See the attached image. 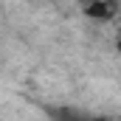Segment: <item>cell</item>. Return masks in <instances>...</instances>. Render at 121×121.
I'll list each match as a JSON object with an SVG mask.
<instances>
[{
    "instance_id": "6da1fadb",
    "label": "cell",
    "mask_w": 121,
    "mask_h": 121,
    "mask_svg": "<svg viewBox=\"0 0 121 121\" xmlns=\"http://www.w3.org/2000/svg\"><path fill=\"white\" fill-rule=\"evenodd\" d=\"M116 14H118V6L110 3V0H93V3L85 6V17L99 20V23H107V20H113Z\"/></svg>"
},
{
    "instance_id": "7a4b0ae2",
    "label": "cell",
    "mask_w": 121,
    "mask_h": 121,
    "mask_svg": "<svg viewBox=\"0 0 121 121\" xmlns=\"http://www.w3.org/2000/svg\"><path fill=\"white\" fill-rule=\"evenodd\" d=\"M54 121H90L87 116L76 113V110H56L54 113Z\"/></svg>"
},
{
    "instance_id": "3957f363",
    "label": "cell",
    "mask_w": 121,
    "mask_h": 121,
    "mask_svg": "<svg viewBox=\"0 0 121 121\" xmlns=\"http://www.w3.org/2000/svg\"><path fill=\"white\" fill-rule=\"evenodd\" d=\"M90 121H113V118H107V116H99V118H90Z\"/></svg>"
},
{
    "instance_id": "277c9868",
    "label": "cell",
    "mask_w": 121,
    "mask_h": 121,
    "mask_svg": "<svg viewBox=\"0 0 121 121\" xmlns=\"http://www.w3.org/2000/svg\"><path fill=\"white\" fill-rule=\"evenodd\" d=\"M118 51H121V37H118Z\"/></svg>"
}]
</instances>
